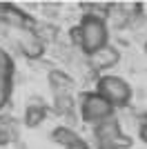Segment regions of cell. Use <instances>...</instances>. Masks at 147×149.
<instances>
[{"label":"cell","mask_w":147,"mask_h":149,"mask_svg":"<svg viewBox=\"0 0 147 149\" xmlns=\"http://www.w3.org/2000/svg\"><path fill=\"white\" fill-rule=\"evenodd\" d=\"M78 27H80V33H83V51L87 56L98 49H103L107 45L109 31H107V22L105 20L94 18V16H85Z\"/></svg>","instance_id":"cell-1"},{"label":"cell","mask_w":147,"mask_h":149,"mask_svg":"<svg viewBox=\"0 0 147 149\" xmlns=\"http://www.w3.org/2000/svg\"><path fill=\"white\" fill-rule=\"evenodd\" d=\"M7 40L18 47V51L22 56H27L29 60H36L45 54V42L38 38L36 29H22V27H9L7 31Z\"/></svg>","instance_id":"cell-2"},{"label":"cell","mask_w":147,"mask_h":149,"mask_svg":"<svg viewBox=\"0 0 147 149\" xmlns=\"http://www.w3.org/2000/svg\"><path fill=\"white\" fill-rule=\"evenodd\" d=\"M80 116H83V120H87V123L98 125V123H103V120L114 116V105L107 102L98 91L96 93L94 91L83 93V98H80Z\"/></svg>","instance_id":"cell-3"},{"label":"cell","mask_w":147,"mask_h":149,"mask_svg":"<svg viewBox=\"0 0 147 149\" xmlns=\"http://www.w3.org/2000/svg\"><path fill=\"white\" fill-rule=\"evenodd\" d=\"M98 93L107 102H111L114 107H123V105H127L129 98H132V87L120 76H100V80H98Z\"/></svg>","instance_id":"cell-4"},{"label":"cell","mask_w":147,"mask_h":149,"mask_svg":"<svg viewBox=\"0 0 147 149\" xmlns=\"http://www.w3.org/2000/svg\"><path fill=\"white\" fill-rule=\"evenodd\" d=\"M94 134H96L98 147H111V149H123L132 145V138H127L120 131V125L118 120L111 116V118L103 120V123L94 125Z\"/></svg>","instance_id":"cell-5"},{"label":"cell","mask_w":147,"mask_h":149,"mask_svg":"<svg viewBox=\"0 0 147 149\" xmlns=\"http://www.w3.org/2000/svg\"><path fill=\"white\" fill-rule=\"evenodd\" d=\"M11 78H13V60L2 47H0V111L9 102L11 93Z\"/></svg>","instance_id":"cell-6"},{"label":"cell","mask_w":147,"mask_h":149,"mask_svg":"<svg viewBox=\"0 0 147 149\" xmlns=\"http://www.w3.org/2000/svg\"><path fill=\"white\" fill-rule=\"evenodd\" d=\"M118 60H120V54H118V49H116V47H111V45H105L103 49L89 54V67L98 69V71L116 67Z\"/></svg>","instance_id":"cell-7"},{"label":"cell","mask_w":147,"mask_h":149,"mask_svg":"<svg viewBox=\"0 0 147 149\" xmlns=\"http://www.w3.org/2000/svg\"><path fill=\"white\" fill-rule=\"evenodd\" d=\"M45 118H47V107L43 105V98H36V96H34L31 102L24 107V116H22L24 127H29V129L40 127V125L45 123Z\"/></svg>","instance_id":"cell-8"},{"label":"cell","mask_w":147,"mask_h":149,"mask_svg":"<svg viewBox=\"0 0 147 149\" xmlns=\"http://www.w3.org/2000/svg\"><path fill=\"white\" fill-rule=\"evenodd\" d=\"M47 80H49V87H51L54 96H69L74 89V78L67 76L65 71H60V69H51Z\"/></svg>","instance_id":"cell-9"},{"label":"cell","mask_w":147,"mask_h":149,"mask_svg":"<svg viewBox=\"0 0 147 149\" xmlns=\"http://www.w3.org/2000/svg\"><path fill=\"white\" fill-rule=\"evenodd\" d=\"M78 134L71 129V127H67V125H62V127H56L54 131H51V140L54 143H58V145H62V147L67 149L69 145H74L76 140H78Z\"/></svg>","instance_id":"cell-10"},{"label":"cell","mask_w":147,"mask_h":149,"mask_svg":"<svg viewBox=\"0 0 147 149\" xmlns=\"http://www.w3.org/2000/svg\"><path fill=\"white\" fill-rule=\"evenodd\" d=\"M54 111L58 116H71L74 113V98L69 96H54Z\"/></svg>","instance_id":"cell-11"},{"label":"cell","mask_w":147,"mask_h":149,"mask_svg":"<svg viewBox=\"0 0 147 149\" xmlns=\"http://www.w3.org/2000/svg\"><path fill=\"white\" fill-rule=\"evenodd\" d=\"M16 140V129L7 120H0V147H7Z\"/></svg>","instance_id":"cell-12"},{"label":"cell","mask_w":147,"mask_h":149,"mask_svg":"<svg viewBox=\"0 0 147 149\" xmlns=\"http://www.w3.org/2000/svg\"><path fill=\"white\" fill-rule=\"evenodd\" d=\"M69 40H71L74 47L83 49V33H80V27H71V29H69Z\"/></svg>","instance_id":"cell-13"},{"label":"cell","mask_w":147,"mask_h":149,"mask_svg":"<svg viewBox=\"0 0 147 149\" xmlns=\"http://www.w3.org/2000/svg\"><path fill=\"white\" fill-rule=\"evenodd\" d=\"M67 149H89V147H87V143L83 140V138H78V140H76L74 145H69Z\"/></svg>","instance_id":"cell-14"},{"label":"cell","mask_w":147,"mask_h":149,"mask_svg":"<svg viewBox=\"0 0 147 149\" xmlns=\"http://www.w3.org/2000/svg\"><path fill=\"white\" fill-rule=\"evenodd\" d=\"M138 134H141V140H143V143H147V123L141 125V131H138Z\"/></svg>","instance_id":"cell-15"},{"label":"cell","mask_w":147,"mask_h":149,"mask_svg":"<svg viewBox=\"0 0 147 149\" xmlns=\"http://www.w3.org/2000/svg\"><path fill=\"white\" fill-rule=\"evenodd\" d=\"M145 54H147V42H145Z\"/></svg>","instance_id":"cell-16"}]
</instances>
